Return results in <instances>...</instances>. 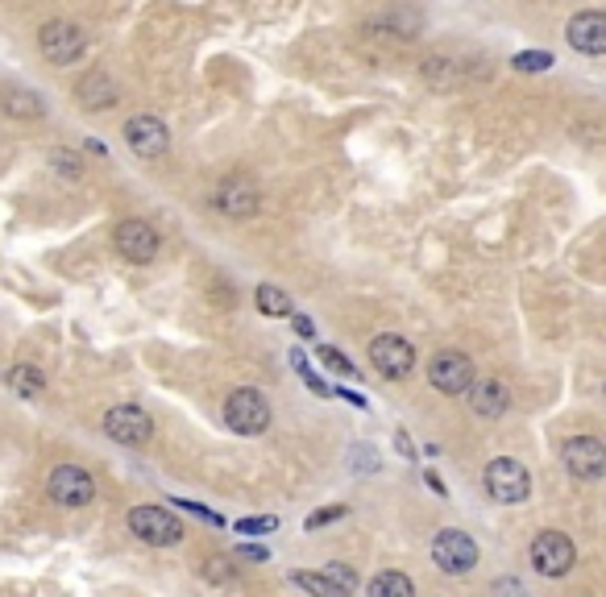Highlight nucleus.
Wrapping results in <instances>:
<instances>
[{"label":"nucleus","instance_id":"6ab92c4d","mask_svg":"<svg viewBox=\"0 0 606 597\" xmlns=\"http://www.w3.org/2000/svg\"><path fill=\"white\" fill-rule=\"evenodd\" d=\"M254 303H258V311H262V316H274V320H279V316H291V295L283 291V287H270V282H262V287L254 291Z\"/></svg>","mask_w":606,"mask_h":597},{"label":"nucleus","instance_id":"f257e3e1","mask_svg":"<svg viewBox=\"0 0 606 597\" xmlns=\"http://www.w3.org/2000/svg\"><path fill=\"white\" fill-rule=\"evenodd\" d=\"M225 423L237 436H262L270 428V403L262 390H233L225 398Z\"/></svg>","mask_w":606,"mask_h":597},{"label":"nucleus","instance_id":"c85d7f7f","mask_svg":"<svg viewBox=\"0 0 606 597\" xmlns=\"http://www.w3.org/2000/svg\"><path fill=\"white\" fill-rule=\"evenodd\" d=\"M274 527H279V519H274V515H266V519H237L233 523V531H241V535H266Z\"/></svg>","mask_w":606,"mask_h":597},{"label":"nucleus","instance_id":"7ed1b4c3","mask_svg":"<svg viewBox=\"0 0 606 597\" xmlns=\"http://www.w3.org/2000/svg\"><path fill=\"white\" fill-rule=\"evenodd\" d=\"M129 531L142 539V544H154V548H175L183 539V523L162 506H133L129 510Z\"/></svg>","mask_w":606,"mask_h":597},{"label":"nucleus","instance_id":"1a4fd4ad","mask_svg":"<svg viewBox=\"0 0 606 597\" xmlns=\"http://www.w3.org/2000/svg\"><path fill=\"white\" fill-rule=\"evenodd\" d=\"M104 432L113 436L117 444H129V448H142L150 444L154 436V419L142 411V407H133V403H121L104 415Z\"/></svg>","mask_w":606,"mask_h":597},{"label":"nucleus","instance_id":"a878e982","mask_svg":"<svg viewBox=\"0 0 606 597\" xmlns=\"http://www.w3.org/2000/svg\"><path fill=\"white\" fill-rule=\"evenodd\" d=\"M50 166L59 170L67 179H84V162H79L71 150H50Z\"/></svg>","mask_w":606,"mask_h":597},{"label":"nucleus","instance_id":"a211bd4d","mask_svg":"<svg viewBox=\"0 0 606 597\" xmlns=\"http://www.w3.org/2000/svg\"><path fill=\"white\" fill-rule=\"evenodd\" d=\"M9 386L17 390V398H38L46 390V378H42V369L30 365V361H21L13 365V374H9Z\"/></svg>","mask_w":606,"mask_h":597},{"label":"nucleus","instance_id":"ddd939ff","mask_svg":"<svg viewBox=\"0 0 606 597\" xmlns=\"http://www.w3.org/2000/svg\"><path fill=\"white\" fill-rule=\"evenodd\" d=\"M125 146L142 158H162L171 150V133L158 117H129L125 121Z\"/></svg>","mask_w":606,"mask_h":597},{"label":"nucleus","instance_id":"c756f323","mask_svg":"<svg viewBox=\"0 0 606 597\" xmlns=\"http://www.w3.org/2000/svg\"><path fill=\"white\" fill-rule=\"evenodd\" d=\"M337 519H345V506H324V510H316V515H308V531H320V527H328V523H337Z\"/></svg>","mask_w":606,"mask_h":597},{"label":"nucleus","instance_id":"2eb2a0df","mask_svg":"<svg viewBox=\"0 0 606 597\" xmlns=\"http://www.w3.org/2000/svg\"><path fill=\"white\" fill-rule=\"evenodd\" d=\"M565 38H569L573 50H582V54H606V13H598V9L577 13L569 21Z\"/></svg>","mask_w":606,"mask_h":597},{"label":"nucleus","instance_id":"4468645a","mask_svg":"<svg viewBox=\"0 0 606 597\" xmlns=\"http://www.w3.org/2000/svg\"><path fill=\"white\" fill-rule=\"evenodd\" d=\"M216 208L225 212V216H254L258 208H262V191L250 183V179H241V175H233V179H225L216 187Z\"/></svg>","mask_w":606,"mask_h":597},{"label":"nucleus","instance_id":"e433bc0d","mask_svg":"<svg viewBox=\"0 0 606 597\" xmlns=\"http://www.w3.org/2000/svg\"><path fill=\"white\" fill-rule=\"evenodd\" d=\"M395 448L403 452V457H416V448H411V440H407V432H395Z\"/></svg>","mask_w":606,"mask_h":597},{"label":"nucleus","instance_id":"f03ea898","mask_svg":"<svg viewBox=\"0 0 606 597\" xmlns=\"http://www.w3.org/2000/svg\"><path fill=\"white\" fill-rule=\"evenodd\" d=\"M486 494L494 498V502H503V506H519V502H528V494H532V477H528V469H523L519 461H511V457H494L490 465H486Z\"/></svg>","mask_w":606,"mask_h":597},{"label":"nucleus","instance_id":"2f4dec72","mask_svg":"<svg viewBox=\"0 0 606 597\" xmlns=\"http://www.w3.org/2000/svg\"><path fill=\"white\" fill-rule=\"evenodd\" d=\"M175 506H179V510H191V515H196V519H204V523H216V527L225 523V519L216 515V510H208V506H196L191 498H175Z\"/></svg>","mask_w":606,"mask_h":597},{"label":"nucleus","instance_id":"b1692460","mask_svg":"<svg viewBox=\"0 0 606 597\" xmlns=\"http://www.w3.org/2000/svg\"><path fill=\"white\" fill-rule=\"evenodd\" d=\"M511 67L523 71V75H536V71L553 67V54H548V50H523V54H515V59H511Z\"/></svg>","mask_w":606,"mask_h":597},{"label":"nucleus","instance_id":"0eeeda50","mask_svg":"<svg viewBox=\"0 0 606 597\" xmlns=\"http://www.w3.org/2000/svg\"><path fill=\"white\" fill-rule=\"evenodd\" d=\"M370 365L378 369L382 378H407L411 369H416V349L407 345L403 336H395V332H382V336H374L370 340Z\"/></svg>","mask_w":606,"mask_h":597},{"label":"nucleus","instance_id":"aec40b11","mask_svg":"<svg viewBox=\"0 0 606 597\" xmlns=\"http://www.w3.org/2000/svg\"><path fill=\"white\" fill-rule=\"evenodd\" d=\"M366 597H416L411 589V577L407 573H378L366 589Z\"/></svg>","mask_w":606,"mask_h":597},{"label":"nucleus","instance_id":"9d476101","mask_svg":"<svg viewBox=\"0 0 606 597\" xmlns=\"http://www.w3.org/2000/svg\"><path fill=\"white\" fill-rule=\"evenodd\" d=\"M46 490L59 506H88L96 498V481H92L88 469H79V465H59L50 473Z\"/></svg>","mask_w":606,"mask_h":597},{"label":"nucleus","instance_id":"bb28decb","mask_svg":"<svg viewBox=\"0 0 606 597\" xmlns=\"http://www.w3.org/2000/svg\"><path fill=\"white\" fill-rule=\"evenodd\" d=\"M320 361L328 365V369H333V374H341V378H353L357 374V365L341 353V349H328V345H320Z\"/></svg>","mask_w":606,"mask_h":597},{"label":"nucleus","instance_id":"7c9ffc66","mask_svg":"<svg viewBox=\"0 0 606 597\" xmlns=\"http://www.w3.org/2000/svg\"><path fill=\"white\" fill-rule=\"evenodd\" d=\"M349 461H353L357 473H362V469H366V473H378V452H374V448H353Z\"/></svg>","mask_w":606,"mask_h":597},{"label":"nucleus","instance_id":"5701e85b","mask_svg":"<svg viewBox=\"0 0 606 597\" xmlns=\"http://www.w3.org/2000/svg\"><path fill=\"white\" fill-rule=\"evenodd\" d=\"M291 581H295L303 593H312V597H345V593H337L333 585H328L324 573H291Z\"/></svg>","mask_w":606,"mask_h":597},{"label":"nucleus","instance_id":"4be33fe9","mask_svg":"<svg viewBox=\"0 0 606 597\" xmlns=\"http://www.w3.org/2000/svg\"><path fill=\"white\" fill-rule=\"evenodd\" d=\"M291 365H295V374H299L303 382H308V390H316L320 398H333V390H328V382H324V378L316 374V369L308 365V357H303L299 349H291Z\"/></svg>","mask_w":606,"mask_h":597},{"label":"nucleus","instance_id":"f704fd0d","mask_svg":"<svg viewBox=\"0 0 606 597\" xmlns=\"http://www.w3.org/2000/svg\"><path fill=\"white\" fill-rule=\"evenodd\" d=\"M337 398H345L349 407H357V411H366L370 403H366V394H357V390H337Z\"/></svg>","mask_w":606,"mask_h":597},{"label":"nucleus","instance_id":"423d86ee","mask_svg":"<svg viewBox=\"0 0 606 597\" xmlns=\"http://www.w3.org/2000/svg\"><path fill=\"white\" fill-rule=\"evenodd\" d=\"M428 382L440 390V394H470L474 390V361L457 353V349H445L428 361Z\"/></svg>","mask_w":606,"mask_h":597},{"label":"nucleus","instance_id":"20e7f679","mask_svg":"<svg viewBox=\"0 0 606 597\" xmlns=\"http://www.w3.org/2000/svg\"><path fill=\"white\" fill-rule=\"evenodd\" d=\"M38 46L50 63L67 67L88 50V34H84V25H75V21H46L38 30Z\"/></svg>","mask_w":606,"mask_h":597},{"label":"nucleus","instance_id":"cd10ccee","mask_svg":"<svg viewBox=\"0 0 606 597\" xmlns=\"http://www.w3.org/2000/svg\"><path fill=\"white\" fill-rule=\"evenodd\" d=\"M233 573H237V568H233V560H225V556H212V560L204 564V577H208L212 585H225V581H233Z\"/></svg>","mask_w":606,"mask_h":597},{"label":"nucleus","instance_id":"f3484780","mask_svg":"<svg viewBox=\"0 0 606 597\" xmlns=\"http://www.w3.org/2000/svg\"><path fill=\"white\" fill-rule=\"evenodd\" d=\"M75 96H79V104H84V108H113L121 100L117 83L108 79L104 71H88L84 79L75 83Z\"/></svg>","mask_w":606,"mask_h":597},{"label":"nucleus","instance_id":"39448f33","mask_svg":"<svg viewBox=\"0 0 606 597\" xmlns=\"http://www.w3.org/2000/svg\"><path fill=\"white\" fill-rule=\"evenodd\" d=\"M432 560L440 573H449V577H461V573H470V568L478 564V544L465 531L457 527H445L436 539H432Z\"/></svg>","mask_w":606,"mask_h":597},{"label":"nucleus","instance_id":"9b49d317","mask_svg":"<svg viewBox=\"0 0 606 597\" xmlns=\"http://www.w3.org/2000/svg\"><path fill=\"white\" fill-rule=\"evenodd\" d=\"M561 461L573 477L582 481H598L606 473V444L594 440V436H573L565 448H561Z\"/></svg>","mask_w":606,"mask_h":597},{"label":"nucleus","instance_id":"f8f14e48","mask_svg":"<svg viewBox=\"0 0 606 597\" xmlns=\"http://www.w3.org/2000/svg\"><path fill=\"white\" fill-rule=\"evenodd\" d=\"M113 241L121 249V258H129L133 266H150L158 258V233L150 229L146 220H121Z\"/></svg>","mask_w":606,"mask_h":597},{"label":"nucleus","instance_id":"473e14b6","mask_svg":"<svg viewBox=\"0 0 606 597\" xmlns=\"http://www.w3.org/2000/svg\"><path fill=\"white\" fill-rule=\"evenodd\" d=\"M237 556H241V560H262V564L270 560L266 544H241V548H237Z\"/></svg>","mask_w":606,"mask_h":597},{"label":"nucleus","instance_id":"c9c22d12","mask_svg":"<svg viewBox=\"0 0 606 597\" xmlns=\"http://www.w3.org/2000/svg\"><path fill=\"white\" fill-rule=\"evenodd\" d=\"M494 593H499V597H523V585L519 581H499V585H494Z\"/></svg>","mask_w":606,"mask_h":597},{"label":"nucleus","instance_id":"412c9836","mask_svg":"<svg viewBox=\"0 0 606 597\" xmlns=\"http://www.w3.org/2000/svg\"><path fill=\"white\" fill-rule=\"evenodd\" d=\"M5 112H13V117H42V100L34 92H5Z\"/></svg>","mask_w":606,"mask_h":597},{"label":"nucleus","instance_id":"dca6fc26","mask_svg":"<svg viewBox=\"0 0 606 597\" xmlns=\"http://www.w3.org/2000/svg\"><path fill=\"white\" fill-rule=\"evenodd\" d=\"M470 407H474V415H482V419H499V415L511 407V390H507L499 378H482V382H474V390H470Z\"/></svg>","mask_w":606,"mask_h":597},{"label":"nucleus","instance_id":"6e6552de","mask_svg":"<svg viewBox=\"0 0 606 597\" xmlns=\"http://www.w3.org/2000/svg\"><path fill=\"white\" fill-rule=\"evenodd\" d=\"M577 560V548H573V539L561 535V531H540L532 539V564H536V573L540 577H565L569 568Z\"/></svg>","mask_w":606,"mask_h":597},{"label":"nucleus","instance_id":"72a5a7b5","mask_svg":"<svg viewBox=\"0 0 606 597\" xmlns=\"http://www.w3.org/2000/svg\"><path fill=\"white\" fill-rule=\"evenodd\" d=\"M295 336H299V340H312V336H316V324H312L308 316H295Z\"/></svg>","mask_w":606,"mask_h":597},{"label":"nucleus","instance_id":"393cba45","mask_svg":"<svg viewBox=\"0 0 606 597\" xmlns=\"http://www.w3.org/2000/svg\"><path fill=\"white\" fill-rule=\"evenodd\" d=\"M324 577H328V585H333L337 593H345V597L357 589V573H353L349 564H328V568H324Z\"/></svg>","mask_w":606,"mask_h":597}]
</instances>
